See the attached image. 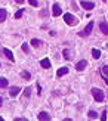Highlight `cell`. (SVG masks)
<instances>
[{
    "instance_id": "obj_23",
    "label": "cell",
    "mask_w": 108,
    "mask_h": 121,
    "mask_svg": "<svg viewBox=\"0 0 108 121\" xmlns=\"http://www.w3.org/2000/svg\"><path fill=\"white\" fill-rule=\"evenodd\" d=\"M62 53H64V58H65V59H70V52H68L67 49H65V50H64Z\"/></svg>"
},
{
    "instance_id": "obj_28",
    "label": "cell",
    "mask_w": 108,
    "mask_h": 121,
    "mask_svg": "<svg viewBox=\"0 0 108 121\" xmlns=\"http://www.w3.org/2000/svg\"><path fill=\"white\" fill-rule=\"evenodd\" d=\"M64 121H73V120H70V118H65V120H64Z\"/></svg>"
},
{
    "instance_id": "obj_30",
    "label": "cell",
    "mask_w": 108,
    "mask_h": 121,
    "mask_svg": "<svg viewBox=\"0 0 108 121\" xmlns=\"http://www.w3.org/2000/svg\"><path fill=\"white\" fill-rule=\"evenodd\" d=\"M2 102H3V100H2V98H0V106H2Z\"/></svg>"
},
{
    "instance_id": "obj_29",
    "label": "cell",
    "mask_w": 108,
    "mask_h": 121,
    "mask_svg": "<svg viewBox=\"0 0 108 121\" xmlns=\"http://www.w3.org/2000/svg\"><path fill=\"white\" fill-rule=\"evenodd\" d=\"M105 83H107V86H108V78H105Z\"/></svg>"
},
{
    "instance_id": "obj_18",
    "label": "cell",
    "mask_w": 108,
    "mask_h": 121,
    "mask_svg": "<svg viewBox=\"0 0 108 121\" xmlns=\"http://www.w3.org/2000/svg\"><path fill=\"white\" fill-rule=\"evenodd\" d=\"M22 78L24 80H30V78H31V74H30L28 71H22Z\"/></svg>"
},
{
    "instance_id": "obj_13",
    "label": "cell",
    "mask_w": 108,
    "mask_h": 121,
    "mask_svg": "<svg viewBox=\"0 0 108 121\" xmlns=\"http://www.w3.org/2000/svg\"><path fill=\"white\" fill-rule=\"evenodd\" d=\"M87 115H89V118H90V120H96V118H98V114L95 112L93 109L89 111V112H87Z\"/></svg>"
},
{
    "instance_id": "obj_14",
    "label": "cell",
    "mask_w": 108,
    "mask_h": 121,
    "mask_svg": "<svg viewBox=\"0 0 108 121\" xmlns=\"http://www.w3.org/2000/svg\"><path fill=\"white\" fill-rule=\"evenodd\" d=\"M92 56H93L95 59H99V56H101V50L93 49V50H92Z\"/></svg>"
},
{
    "instance_id": "obj_21",
    "label": "cell",
    "mask_w": 108,
    "mask_h": 121,
    "mask_svg": "<svg viewBox=\"0 0 108 121\" xmlns=\"http://www.w3.org/2000/svg\"><path fill=\"white\" fill-rule=\"evenodd\" d=\"M22 50L25 52V53H30V46H28L27 43H24V44H22Z\"/></svg>"
},
{
    "instance_id": "obj_22",
    "label": "cell",
    "mask_w": 108,
    "mask_h": 121,
    "mask_svg": "<svg viewBox=\"0 0 108 121\" xmlns=\"http://www.w3.org/2000/svg\"><path fill=\"white\" fill-rule=\"evenodd\" d=\"M102 72H104V75H105V77H108V65L102 66Z\"/></svg>"
},
{
    "instance_id": "obj_31",
    "label": "cell",
    "mask_w": 108,
    "mask_h": 121,
    "mask_svg": "<svg viewBox=\"0 0 108 121\" xmlns=\"http://www.w3.org/2000/svg\"><path fill=\"white\" fill-rule=\"evenodd\" d=\"M0 121H4V120H3V118H0Z\"/></svg>"
},
{
    "instance_id": "obj_20",
    "label": "cell",
    "mask_w": 108,
    "mask_h": 121,
    "mask_svg": "<svg viewBox=\"0 0 108 121\" xmlns=\"http://www.w3.org/2000/svg\"><path fill=\"white\" fill-rule=\"evenodd\" d=\"M22 15H24V9H19V10H18L16 13H15V18H16V19H19Z\"/></svg>"
},
{
    "instance_id": "obj_27",
    "label": "cell",
    "mask_w": 108,
    "mask_h": 121,
    "mask_svg": "<svg viewBox=\"0 0 108 121\" xmlns=\"http://www.w3.org/2000/svg\"><path fill=\"white\" fill-rule=\"evenodd\" d=\"M15 121H27V120H25V118H16Z\"/></svg>"
},
{
    "instance_id": "obj_5",
    "label": "cell",
    "mask_w": 108,
    "mask_h": 121,
    "mask_svg": "<svg viewBox=\"0 0 108 121\" xmlns=\"http://www.w3.org/2000/svg\"><path fill=\"white\" fill-rule=\"evenodd\" d=\"M61 13H62L61 6H59V3H55L53 4V16H59Z\"/></svg>"
},
{
    "instance_id": "obj_15",
    "label": "cell",
    "mask_w": 108,
    "mask_h": 121,
    "mask_svg": "<svg viewBox=\"0 0 108 121\" xmlns=\"http://www.w3.org/2000/svg\"><path fill=\"white\" fill-rule=\"evenodd\" d=\"M8 80L6 78H3V77H0V87H8Z\"/></svg>"
},
{
    "instance_id": "obj_3",
    "label": "cell",
    "mask_w": 108,
    "mask_h": 121,
    "mask_svg": "<svg viewBox=\"0 0 108 121\" xmlns=\"http://www.w3.org/2000/svg\"><path fill=\"white\" fill-rule=\"evenodd\" d=\"M92 30H93V22H89L87 25H86V28H85V31L79 33V35H80V37H86V35H89V34L92 33Z\"/></svg>"
},
{
    "instance_id": "obj_16",
    "label": "cell",
    "mask_w": 108,
    "mask_h": 121,
    "mask_svg": "<svg viewBox=\"0 0 108 121\" xmlns=\"http://www.w3.org/2000/svg\"><path fill=\"white\" fill-rule=\"evenodd\" d=\"M6 19V10L4 9H0V22H3Z\"/></svg>"
},
{
    "instance_id": "obj_4",
    "label": "cell",
    "mask_w": 108,
    "mask_h": 121,
    "mask_svg": "<svg viewBox=\"0 0 108 121\" xmlns=\"http://www.w3.org/2000/svg\"><path fill=\"white\" fill-rule=\"evenodd\" d=\"M80 4H81V8H85L86 10H92V9L95 8V3H93V2H86V0L80 2Z\"/></svg>"
},
{
    "instance_id": "obj_2",
    "label": "cell",
    "mask_w": 108,
    "mask_h": 121,
    "mask_svg": "<svg viewBox=\"0 0 108 121\" xmlns=\"http://www.w3.org/2000/svg\"><path fill=\"white\" fill-rule=\"evenodd\" d=\"M64 21H65V24H67V25H77V18L76 16H73L71 13H65L64 15Z\"/></svg>"
},
{
    "instance_id": "obj_19",
    "label": "cell",
    "mask_w": 108,
    "mask_h": 121,
    "mask_svg": "<svg viewBox=\"0 0 108 121\" xmlns=\"http://www.w3.org/2000/svg\"><path fill=\"white\" fill-rule=\"evenodd\" d=\"M24 95H25V98H30V95H31V87H25V89H24Z\"/></svg>"
},
{
    "instance_id": "obj_9",
    "label": "cell",
    "mask_w": 108,
    "mask_h": 121,
    "mask_svg": "<svg viewBox=\"0 0 108 121\" xmlns=\"http://www.w3.org/2000/svg\"><path fill=\"white\" fill-rule=\"evenodd\" d=\"M19 92H21V89H19V87H16V86H14V87L9 90V95H10V98H15V96L19 93Z\"/></svg>"
},
{
    "instance_id": "obj_7",
    "label": "cell",
    "mask_w": 108,
    "mask_h": 121,
    "mask_svg": "<svg viewBox=\"0 0 108 121\" xmlns=\"http://www.w3.org/2000/svg\"><path fill=\"white\" fill-rule=\"evenodd\" d=\"M39 120H40V121H50V117H49V114H47V112L41 111V112L39 114Z\"/></svg>"
},
{
    "instance_id": "obj_11",
    "label": "cell",
    "mask_w": 108,
    "mask_h": 121,
    "mask_svg": "<svg viewBox=\"0 0 108 121\" xmlns=\"http://www.w3.org/2000/svg\"><path fill=\"white\" fill-rule=\"evenodd\" d=\"M65 74H68V68H67V66H62V68H59V69L56 71V75H58V77H62V75H65Z\"/></svg>"
},
{
    "instance_id": "obj_8",
    "label": "cell",
    "mask_w": 108,
    "mask_h": 121,
    "mask_svg": "<svg viewBox=\"0 0 108 121\" xmlns=\"http://www.w3.org/2000/svg\"><path fill=\"white\" fill-rule=\"evenodd\" d=\"M99 28H101V31H102L105 35H108V22H105V21L101 22L99 24Z\"/></svg>"
},
{
    "instance_id": "obj_10",
    "label": "cell",
    "mask_w": 108,
    "mask_h": 121,
    "mask_svg": "<svg viewBox=\"0 0 108 121\" xmlns=\"http://www.w3.org/2000/svg\"><path fill=\"white\" fill-rule=\"evenodd\" d=\"M3 53H4V56L6 58H8L9 60H12V62H14V60H15V58H14V53H12L9 49H3Z\"/></svg>"
},
{
    "instance_id": "obj_26",
    "label": "cell",
    "mask_w": 108,
    "mask_h": 121,
    "mask_svg": "<svg viewBox=\"0 0 108 121\" xmlns=\"http://www.w3.org/2000/svg\"><path fill=\"white\" fill-rule=\"evenodd\" d=\"M37 93H39V95H41V87H40V84L37 86Z\"/></svg>"
},
{
    "instance_id": "obj_24",
    "label": "cell",
    "mask_w": 108,
    "mask_h": 121,
    "mask_svg": "<svg viewBox=\"0 0 108 121\" xmlns=\"http://www.w3.org/2000/svg\"><path fill=\"white\" fill-rule=\"evenodd\" d=\"M30 4H31V6H36V8H37V6H39V2H37V0H30Z\"/></svg>"
},
{
    "instance_id": "obj_12",
    "label": "cell",
    "mask_w": 108,
    "mask_h": 121,
    "mask_svg": "<svg viewBox=\"0 0 108 121\" xmlns=\"http://www.w3.org/2000/svg\"><path fill=\"white\" fill-rule=\"evenodd\" d=\"M40 65L43 66V68L49 69V68H50V60L47 59V58H46V59H41V60H40Z\"/></svg>"
},
{
    "instance_id": "obj_17",
    "label": "cell",
    "mask_w": 108,
    "mask_h": 121,
    "mask_svg": "<svg viewBox=\"0 0 108 121\" xmlns=\"http://www.w3.org/2000/svg\"><path fill=\"white\" fill-rule=\"evenodd\" d=\"M40 43H41V41L37 40V39H33V40H31V46H33V47H39Z\"/></svg>"
},
{
    "instance_id": "obj_1",
    "label": "cell",
    "mask_w": 108,
    "mask_h": 121,
    "mask_svg": "<svg viewBox=\"0 0 108 121\" xmlns=\"http://www.w3.org/2000/svg\"><path fill=\"white\" fill-rule=\"evenodd\" d=\"M92 95H93V98H95L96 102H104L105 95H104V92L101 89H92Z\"/></svg>"
},
{
    "instance_id": "obj_6",
    "label": "cell",
    "mask_w": 108,
    "mask_h": 121,
    "mask_svg": "<svg viewBox=\"0 0 108 121\" xmlns=\"http://www.w3.org/2000/svg\"><path fill=\"white\" fill-rule=\"evenodd\" d=\"M86 66H87V60L83 59V60H80V62L76 65V69H77V71H83V69L86 68Z\"/></svg>"
},
{
    "instance_id": "obj_25",
    "label": "cell",
    "mask_w": 108,
    "mask_h": 121,
    "mask_svg": "<svg viewBox=\"0 0 108 121\" xmlns=\"http://www.w3.org/2000/svg\"><path fill=\"white\" fill-rule=\"evenodd\" d=\"M101 120H102V121H107V111L102 112V115H101Z\"/></svg>"
}]
</instances>
